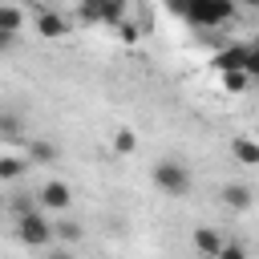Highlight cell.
<instances>
[{"instance_id":"1","label":"cell","mask_w":259,"mask_h":259,"mask_svg":"<svg viewBox=\"0 0 259 259\" xmlns=\"http://www.w3.org/2000/svg\"><path fill=\"white\" fill-rule=\"evenodd\" d=\"M150 178H154V186L162 190V194H170V198H186V190H190V170L178 162V158H162V162H154V170H150Z\"/></svg>"},{"instance_id":"2","label":"cell","mask_w":259,"mask_h":259,"mask_svg":"<svg viewBox=\"0 0 259 259\" xmlns=\"http://www.w3.org/2000/svg\"><path fill=\"white\" fill-rule=\"evenodd\" d=\"M16 239L24 243V247H32V251H40V247H49L53 243V219L45 214V210H24V214H16Z\"/></svg>"},{"instance_id":"3","label":"cell","mask_w":259,"mask_h":259,"mask_svg":"<svg viewBox=\"0 0 259 259\" xmlns=\"http://www.w3.org/2000/svg\"><path fill=\"white\" fill-rule=\"evenodd\" d=\"M190 24H198V28H223V24H231L235 20V4L231 0H202V4H190V8H178Z\"/></svg>"},{"instance_id":"4","label":"cell","mask_w":259,"mask_h":259,"mask_svg":"<svg viewBox=\"0 0 259 259\" xmlns=\"http://www.w3.org/2000/svg\"><path fill=\"white\" fill-rule=\"evenodd\" d=\"M32 28L45 36V40H61L69 28H73V20H69V12L65 8H36V20H32Z\"/></svg>"},{"instance_id":"5","label":"cell","mask_w":259,"mask_h":259,"mask_svg":"<svg viewBox=\"0 0 259 259\" xmlns=\"http://www.w3.org/2000/svg\"><path fill=\"white\" fill-rule=\"evenodd\" d=\"M69 202H73V186L65 182V178H49L40 190H36V210H69Z\"/></svg>"},{"instance_id":"6","label":"cell","mask_w":259,"mask_h":259,"mask_svg":"<svg viewBox=\"0 0 259 259\" xmlns=\"http://www.w3.org/2000/svg\"><path fill=\"white\" fill-rule=\"evenodd\" d=\"M125 12H130V4H121V0H109V4H85V8H81V20H89V24H121Z\"/></svg>"},{"instance_id":"7","label":"cell","mask_w":259,"mask_h":259,"mask_svg":"<svg viewBox=\"0 0 259 259\" xmlns=\"http://www.w3.org/2000/svg\"><path fill=\"white\" fill-rule=\"evenodd\" d=\"M24 162H32V166H53V162H61V146H57L53 138H28V142H24Z\"/></svg>"},{"instance_id":"8","label":"cell","mask_w":259,"mask_h":259,"mask_svg":"<svg viewBox=\"0 0 259 259\" xmlns=\"http://www.w3.org/2000/svg\"><path fill=\"white\" fill-rule=\"evenodd\" d=\"M219 198H223V206H227V210H251L255 190H251L247 182H227V186L219 190Z\"/></svg>"},{"instance_id":"9","label":"cell","mask_w":259,"mask_h":259,"mask_svg":"<svg viewBox=\"0 0 259 259\" xmlns=\"http://www.w3.org/2000/svg\"><path fill=\"white\" fill-rule=\"evenodd\" d=\"M227 239L214 231V227H194V235H190V247L202 255V259H214L219 255V247H223Z\"/></svg>"},{"instance_id":"10","label":"cell","mask_w":259,"mask_h":259,"mask_svg":"<svg viewBox=\"0 0 259 259\" xmlns=\"http://www.w3.org/2000/svg\"><path fill=\"white\" fill-rule=\"evenodd\" d=\"M24 130H28L24 113L4 105V109H0V138H4V142H20V138H24Z\"/></svg>"},{"instance_id":"11","label":"cell","mask_w":259,"mask_h":259,"mask_svg":"<svg viewBox=\"0 0 259 259\" xmlns=\"http://www.w3.org/2000/svg\"><path fill=\"white\" fill-rule=\"evenodd\" d=\"M24 20H28V12H24L20 4H0V32H8V36H20Z\"/></svg>"},{"instance_id":"12","label":"cell","mask_w":259,"mask_h":259,"mask_svg":"<svg viewBox=\"0 0 259 259\" xmlns=\"http://www.w3.org/2000/svg\"><path fill=\"white\" fill-rule=\"evenodd\" d=\"M28 170L24 154H0V182H20Z\"/></svg>"},{"instance_id":"13","label":"cell","mask_w":259,"mask_h":259,"mask_svg":"<svg viewBox=\"0 0 259 259\" xmlns=\"http://www.w3.org/2000/svg\"><path fill=\"white\" fill-rule=\"evenodd\" d=\"M81 235H85V231H81V223H77V219H61V223H53V239H57L61 247H73Z\"/></svg>"},{"instance_id":"14","label":"cell","mask_w":259,"mask_h":259,"mask_svg":"<svg viewBox=\"0 0 259 259\" xmlns=\"http://www.w3.org/2000/svg\"><path fill=\"white\" fill-rule=\"evenodd\" d=\"M231 154H235L243 166H259V146H255L251 138H235V142H231Z\"/></svg>"},{"instance_id":"15","label":"cell","mask_w":259,"mask_h":259,"mask_svg":"<svg viewBox=\"0 0 259 259\" xmlns=\"http://www.w3.org/2000/svg\"><path fill=\"white\" fill-rule=\"evenodd\" d=\"M134 150H138V134L125 130V125L113 130V154H134Z\"/></svg>"},{"instance_id":"16","label":"cell","mask_w":259,"mask_h":259,"mask_svg":"<svg viewBox=\"0 0 259 259\" xmlns=\"http://www.w3.org/2000/svg\"><path fill=\"white\" fill-rule=\"evenodd\" d=\"M219 77H223V89L227 93H247L251 89V77L247 73H219Z\"/></svg>"},{"instance_id":"17","label":"cell","mask_w":259,"mask_h":259,"mask_svg":"<svg viewBox=\"0 0 259 259\" xmlns=\"http://www.w3.org/2000/svg\"><path fill=\"white\" fill-rule=\"evenodd\" d=\"M214 259H247V247H243V243H223Z\"/></svg>"},{"instance_id":"18","label":"cell","mask_w":259,"mask_h":259,"mask_svg":"<svg viewBox=\"0 0 259 259\" xmlns=\"http://www.w3.org/2000/svg\"><path fill=\"white\" fill-rule=\"evenodd\" d=\"M49 259H77L69 247H57V251H49Z\"/></svg>"},{"instance_id":"19","label":"cell","mask_w":259,"mask_h":259,"mask_svg":"<svg viewBox=\"0 0 259 259\" xmlns=\"http://www.w3.org/2000/svg\"><path fill=\"white\" fill-rule=\"evenodd\" d=\"M12 45H16V36H8V32H0V53H8Z\"/></svg>"}]
</instances>
